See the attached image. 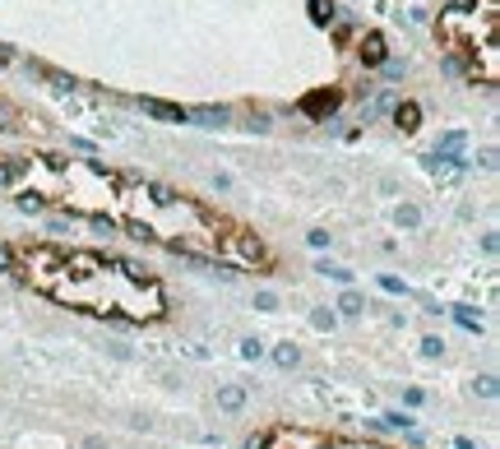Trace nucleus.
I'll return each mask as SVG.
<instances>
[{
    "mask_svg": "<svg viewBox=\"0 0 500 449\" xmlns=\"http://www.w3.org/2000/svg\"><path fill=\"white\" fill-rule=\"evenodd\" d=\"M0 190L28 209L111 222L135 241L241 274H273L278 250L250 222L190 190L79 153H0Z\"/></svg>",
    "mask_w": 500,
    "mask_h": 449,
    "instance_id": "nucleus-1",
    "label": "nucleus"
},
{
    "mask_svg": "<svg viewBox=\"0 0 500 449\" xmlns=\"http://www.w3.org/2000/svg\"><path fill=\"white\" fill-rule=\"evenodd\" d=\"M250 449H394L380 440H357V435H329V431H306V426H273Z\"/></svg>",
    "mask_w": 500,
    "mask_h": 449,
    "instance_id": "nucleus-4",
    "label": "nucleus"
},
{
    "mask_svg": "<svg viewBox=\"0 0 500 449\" xmlns=\"http://www.w3.org/2000/svg\"><path fill=\"white\" fill-rule=\"evenodd\" d=\"M0 269L32 296L111 325H157L167 320V287L153 269L111 250L61 246V241H5Z\"/></svg>",
    "mask_w": 500,
    "mask_h": 449,
    "instance_id": "nucleus-2",
    "label": "nucleus"
},
{
    "mask_svg": "<svg viewBox=\"0 0 500 449\" xmlns=\"http://www.w3.org/2000/svg\"><path fill=\"white\" fill-rule=\"evenodd\" d=\"M500 0H454L436 19V47L472 84H500Z\"/></svg>",
    "mask_w": 500,
    "mask_h": 449,
    "instance_id": "nucleus-3",
    "label": "nucleus"
}]
</instances>
